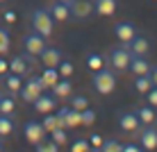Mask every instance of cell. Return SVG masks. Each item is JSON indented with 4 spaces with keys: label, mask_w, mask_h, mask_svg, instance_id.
I'll return each mask as SVG.
<instances>
[{
    "label": "cell",
    "mask_w": 157,
    "mask_h": 152,
    "mask_svg": "<svg viewBox=\"0 0 157 152\" xmlns=\"http://www.w3.org/2000/svg\"><path fill=\"white\" fill-rule=\"evenodd\" d=\"M91 86L98 95H109L116 89V70L114 68H98L94 70V77H91Z\"/></svg>",
    "instance_id": "cell-1"
},
{
    "label": "cell",
    "mask_w": 157,
    "mask_h": 152,
    "mask_svg": "<svg viewBox=\"0 0 157 152\" xmlns=\"http://www.w3.org/2000/svg\"><path fill=\"white\" fill-rule=\"evenodd\" d=\"M30 25L34 32H39L48 39V36L52 34V30H55V18L50 16L48 12V7H36L34 12L30 14Z\"/></svg>",
    "instance_id": "cell-2"
},
{
    "label": "cell",
    "mask_w": 157,
    "mask_h": 152,
    "mask_svg": "<svg viewBox=\"0 0 157 152\" xmlns=\"http://www.w3.org/2000/svg\"><path fill=\"white\" fill-rule=\"evenodd\" d=\"M130 59H132V52L125 43H118V46L109 48V52H107V61L116 73H125L130 66Z\"/></svg>",
    "instance_id": "cell-3"
},
{
    "label": "cell",
    "mask_w": 157,
    "mask_h": 152,
    "mask_svg": "<svg viewBox=\"0 0 157 152\" xmlns=\"http://www.w3.org/2000/svg\"><path fill=\"white\" fill-rule=\"evenodd\" d=\"M43 91H46V84H43L41 75H30V77L23 82V86H21L18 95H21V100H23V102L32 105V102H34Z\"/></svg>",
    "instance_id": "cell-4"
},
{
    "label": "cell",
    "mask_w": 157,
    "mask_h": 152,
    "mask_svg": "<svg viewBox=\"0 0 157 152\" xmlns=\"http://www.w3.org/2000/svg\"><path fill=\"white\" fill-rule=\"evenodd\" d=\"M68 12H71L73 20H89L94 18V0H71L68 2Z\"/></svg>",
    "instance_id": "cell-5"
},
{
    "label": "cell",
    "mask_w": 157,
    "mask_h": 152,
    "mask_svg": "<svg viewBox=\"0 0 157 152\" xmlns=\"http://www.w3.org/2000/svg\"><path fill=\"white\" fill-rule=\"evenodd\" d=\"M46 127H43V123L41 120H28V123H23V136L25 141H28L30 145H36V143H41V141H46Z\"/></svg>",
    "instance_id": "cell-6"
},
{
    "label": "cell",
    "mask_w": 157,
    "mask_h": 152,
    "mask_svg": "<svg viewBox=\"0 0 157 152\" xmlns=\"http://www.w3.org/2000/svg\"><path fill=\"white\" fill-rule=\"evenodd\" d=\"M43 48H46V36L39 34V32L32 30V32H28V34L23 36V50H25V52L39 57L41 52H43Z\"/></svg>",
    "instance_id": "cell-7"
},
{
    "label": "cell",
    "mask_w": 157,
    "mask_h": 152,
    "mask_svg": "<svg viewBox=\"0 0 157 152\" xmlns=\"http://www.w3.org/2000/svg\"><path fill=\"white\" fill-rule=\"evenodd\" d=\"M139 145H141V150H157V127H155V123H148V125L139 127Z\"/></svg>",
    "instance_id": "cell-8"
},
{
    "label": "cell",
    "mask_w": 157,
    "mask_h": 152,
    "mask_svg": "<svg viewBox=\"0 0 157 152\" xmlns=\"http://www.w3.org/2000/svg\"><path fill=\"white\" fill-rule=\"evenodd\" d=\"M137 34H139V30L132 20H118L114 25V36L118 39V43H130Z\"/></svg>",
    "instance_id": "cell-9"
},
{
    "label": "cell",
    "mask_w": 157,
    "mask_h": 152,
    "mask_svg": "<svg viewBox=\"0 0 157 152\" xmlns=\"http://www.w3.org/2000/svg\"><path fill=\"white\" fill-rule=\"evenodd\" d=\"M57 116H59V120H62V125L66 129H73V127H80V125H82V116H80V111L73 109L71 105L62 107V109L57 111Z\"/></svg>",
    "instance_id": "cell-10"
},
{
    "label": "cell",
    "mask_w": 157,
    "mask_h": 152,
    "mask_svg": "<svg viewBox=\"0 0 157 152\" xmlns=\"http://www.w3.org/2000/svg\"><path fill=\"white\" fill-rule=\"evenodd\" d=\"M139 127H141V123H139L137 113L134 111H121L118 113V129L125 134H137Z\"/></svg>",
    "instance_id": "cell-11"
},
{
    "label": "cell",
    "mask_w": 157,
    "mask_h": 152,
    "mask_svg": "<svg viewBox=\"0 0 157 152\" xmlns=\"http://www.w3.org/2000/svg\"><path fill=\"white\" fill-rule=\"evenodd\" d=\"M59 105L57 102V98L52 95V93H46V91H43V93L36 98L34 102H32V109L34 111H39V113H48V111H52L55 109V107Z\"/></svg>",
    "instance_id": "cell-12"
},
{
    "label": "cell",
    "mask_w": 157,
    "mask_h": 152,
    "mask_svg": "<svg viewBox=\"0 0 157 152\" xmlns=\"http://www.w3.org/2000/svg\"><path fill=\"white\" fill-rule=\"evenodd\" d=\"M125 46L130 48L132 55H139V57H148V52H150V39L144 36V34H137L130 43H125Z\"/></svg>",
    "instance_id": "cell-13"
},
{
    "label": "cell",
    "mask_w": 157,
    "mask_h": 152,
    "mask_svg": "<svg viewBox=\"0 0 157 152\" xmlns=\"http://www.w3.org/2000/svg\"><path fill=\"white\" fill-rule=\"evenodd\" d=\"M2 86H5V91H7V93L18 95L21 86H23V75H18V73H12V70H7V73L2 75Z\"/></svg>",
    "instance_id": "cell-14"
},
{
    "label": "cell",
    "mask_w": 157,
    "mask_h": 152,
    "mask_svg": "<svg viewBox=\"0 0 157 152\" xmlns=\"http://www.w3.org/2000/svg\"><path fill=\"white\" fill-rule=\"evenodd\" d=\"M62 50H59L57 46H46L43 48V52L39 55V61L43 64V66H57L59 61H62Z\"/></svg>",
    "instance_id": "cell-15"
},
{
    "label": "cell",
    "mask_w": 157,
    "mask_h": 152,
    "mask_svg": "<svg viewBox=\"0 0 157 152\" xmlns=\"http://www.w3.org/2000/svg\"><path fill=\"white\" fill-rule=\"evenodd\" d=\"M50 93L57 98V100H62V98H68L73 93V82L71 77H59L55 84L50 86Z\"/></svg>",
    "instance_id": "cell-16"
},
{
    "label": "cell",
    "mask_w": 157,
    "mask_h": 152,
    "mask_svg": "<svg viewBox=\"0 0 157 152\" xmlns=\"http://www.w3.org/2000/svg\"><path fill=\"white\" fill-rule=\"evenodd\" d=\"M9 70L12 73H18V75H30L32 66L28 64V59H25V52H21V55H14L12 59H9Z\"/></svg>",
    "instance_id": "cell-17"
},
{
    "label": "cell",
    "mask_w": 157,
    "mask_h": 152,
    "mask_svg": "<svg viewBox=\"0 0 157 152\" xmlns=\"http://www.w3.org/2000/svg\"><path fill=\"white\" fill-rule=\"evenodd\" d=\"M116 7H118L116 0H94V12H96V16H102V18L114 16Z\"/></svg>",
    "instance_id": "cell-18"
},
{
    "label": "cell",
    "mask_w": 157,
    "mask_h": 152,
    "mask_svg": "<svg viewBox=\"0 0 157 152\" xmlns=\"http://www.w3.org/2000/svg\"><path fill=\"white\" fill-rule=\"evenodd\" d=\"M48 12H50V16L57 20V23H64V20L71 18V12H68V5L66 2H59V0H55V2L48 5Z\"/></svg>",
    "instance_id": "cell-19"
},
{
    "label": "cell",
    "mask_w": 157,
    "mask_h": 152,
    "mask_svg": "<svg viewBox=\"0 0 157 152\" xmlns=\"http://www.w3.org/2000/svg\"><path fill=\"white\" fill-rule=\"evenodd\" d=\"M128 70L132 75H146V73H150V61L146 57H139V55H132V59H130V66Z\"/></svg>",
    "instance_id": "cell-20"
},
{
    "label": "cell",
    "mask_w": 157,
    "mask_h": 152,
    "mask_svg": "<svg viewBox=\"0 0 157 152\" xmlns=\"http://www.w3.org/2000/svg\"><path fill=\"white\" fill-rule=\"evenodd\" d=\"M134 113H137V118H139L141 125H148V123L157 120V111H155L153 105H139L137 109H134Z\"/></svg>",
    "instance_id": "cell-21"
},
{
    "label": "cell",
    "mask_w": 157,
    "mask_h": 152,
    "mask_svg": "<svg viewBox=\"0 0 157 152\" xmlns=\"http://www.w3.org/2000/svg\"><path fill=\"white\" fill-rule=\"evenodd\" d=\"M16 132V120L9 113H0V139H7Z\"/></svg>",
    "instance_id": "cell-22"
},
{
    "label": "cell",
    "mask_w": 157,
    "mask_h": 152,
    "mask_svg": "<svg viewBox=\"0 0 157 152\" xmlns=\"http://www.w3.org/2000/svg\"><path fill=\"white\" fill-rule=\"evenodd\" d=\"M134 91H137L139 95H146L150 89H153V80H150V75H134Z\"/></svg>",
    "instance_id": "cell-23"
},
{
    "label": "cell",
    "mask_w": 157,
    "mask_h": 152,
    "mask_svg": "<svg viewBox=\"0 0 157 152\" xmlns=\"http://www.w3.org/2000/svg\"><path fill=\"white\" fill-rule=\"evenodd\" d=\"M14 111H16V95L0 93V113H9V116H14Z\"/></svg>",
    "instance_id": "cell-24"
},
{
    "label": "cell",
    "mask_w": 157,
    "mask_h": 152,
    "mask_svg": "<svg viewBox=\"0 0 157 152\" xmlns=\"http://www.w3.org/2000/svg\"><path fill=\"white\" fill-rule=\"evenodd\" d=\"M84 61H86V68L94 73V70H98L105 66V57L100 55V52H96V50H91V52H86V57H84Z\"/></svg>",
    "instance_id": "cell-25"
},
{
    "label": "cell",
    "mask_w": 157,
    "mask_h": 152,
    "mask_svg": "<svg viewBox=\"0 0 157 152\" xmlns=\"http://www.w3.org/2000/svg\"><path fill=\"white\" fill-rule=\"evenodd\" d=\"M59 77H62V75H59L57 66H43V70H41V80H43V84H46V89H50V86L55 84Z\"/></svg>",
    "instance_id": "cell-26"
},
{
    "label": "cell",
    "mask_w": 157,
    "mask_h": 152,
    "mask_svg": "<svg viewBox=\"0 0 157 152\" xmlns=\"http://www.w3.org/2000/svg\"><path fill=\"white\" fill-rule=\"evenodd\" d=\"M43 127H46V132H52V129H57V127H64L62 120H59V116L57 113H52V111H48V113H43Z\"/></svg>",
    "instance_id": "cell-27"
},
{
    "label": "cell",
    "mask_w": 157,
    "mask_h": 152,
    "mask_svg": "<svg viewBox=\"0 0 157 152\" xmlns=\"http://www.w3.org/2000/svg\"><path fill=\"white\" fill-rule=\"evenodd\" d=\"M48 134H50V141H55L59 148L68 143V129L66 127H57V129H52V132H48Z\"/></svg>",
    "instance_id": "cell-28"
},
{
    "label": "cell",
    "mask_w": 157,
    "mask_h": 152,
    "mask_svg": "<svg viewBox=\"0 0 157 152\" xmlns=\"http://www.w3.org/2000/svg\"><path fill=\"white\" fill-rule=\"evenodd\" d=\"M9 48H12V39H9V32L5 25H0V55H7Z\"/></svg>",
    "instance_id": "cell-29"
},
{
    "label": "cell",
    "mask_w": 157,
    "mask_h": 152,
    "mask_svg": "<svg viewBox=\"0 0 157 152\" xmlns=\"http://www.w3.org/2000/svg\"><path fill=\"white\" fill-rule=\"evenodd\" d=\"M121 148H123L121 141H116V139H105V141H102V145H100V152H121Z\"/></svg>",
    "instance_id": "cell-30"
},
{
    "label": "cell",
    "mask_w": 157,
    "mask_h": 152,
    "mask_svg": "<svg viewBox=\"0 0 157 152\" xmlns=\"http://www.w3.org/2000/svg\"><path fill=\"white\" fill-rule=\"evenodd\" d=\"M57 70H59V75H62V77H71L73 70H75V66H73L71 59H62V61L57 64Z\"/></svg>",
    "instance_id": "cell-31"
},
{
    "label": "cell",
    "mask_w": 157,
    "mask_h": 152,
    "mask_svg": "<svg viewBox=\"0 0 157 152\" xmlns=\"http://www.w3.org/2000/svg\"><path fill=\"white\" fill-rule=\"evenodd\" d=\"M68 105H71L73 109L82 111V109H86V107L91 105V102H89V98H86V95H73L71 100H68Z\"/></svg>",
    "instance_id": "cell-32"
},
{
    "label": "cell",
    "mask_w": 157,
    "mask_h": 152,
    "mask_svg": "<svg viewBox=\"0 0 157 152\" xmlns=\"http://www.w3.org/2000/svg\"><path fill=\"white\" fill-rule=\"evenodd\" d=\"M71 150L73 152H89L91 145H89V139H75L71 143Z\"/></svg>",
    "instance_id": "cell-33"
},
{
    "label": "cell",
    "mask_w": 157,
    "mask_h": 152,
    "mask_svg": "<svg viewBox=\"0 0 157 152\" xmlns=\"http://www.w3.org/2000/svg\"><path fill=\"white\" fill-rule=\"evenodd\" d=\"M80 116H82V125H94L96 123V111L91 109V107L82 109V111H80Z\"/></svg>",
    "instance_id": "cell-34"
},
{
    "label": "cell",
    "mask_w": 157,
    "mask_h": 152,
    "mask_svg": "<svg viewBox=\"0 0 157 152\" xmlns=\"http://www.w3.org/2000/svg\"><path fill=\"white\" fill-rule=\"evenodd\" d=\"M34 148H36V152H57L59 145L55 143V141H50V143H43V141H41V143H36Z\"/></svg>",
    "instance_id": "cell-35"
},
{
    "label": "cell",
    "mask_w": 157,
    "mask_h": 152,
    "mask_svg": "<svg viewBox=\"0 0 157 152\" xmlns=\"http://www.w3.org/2000/svg\"><path fill=\"white\" fill-rule=\"evenodd\" d=\"M102 141H105V139H102L100 136V134H91V136H89V145H91V150H98L100 152V145H102Z\"/></svg>",
    "instance_id": "cell-36"
},
{
    "label": "cell",
    "mask_w": 157,
    "mask_h": 152,
    "mask_svg": "<svg viewBox=\"0 0 157 152\" xmlns=\"http://www.w3.org/2000/svg\"><path fill=\"white\" fill-rule=\"evenodd\" d=\"M146 98H148V105H153V107H157V86L153 84V89L146 93Z\"/></svg>",
    "instance_id": "cell-37"
},
{
    "label": "cell",
    "mask_w": 157,
    "mask_h": 152,
    "mask_svg": "<svg viewBox=\"0 0 157 152\" xmlns=\"http://www.w3.org/2000/svg\"><path fill=\"white\" fill-rule=\"evenodd\" d=\"M2 18H5V23H16V18H18V16H16L14 9H7V12L2 14Z\"/></svg>",
    "instance_id": "cell-38"
},
{
    "label": "cell",
    "mask_w": 157,
    "mask_h": 152,
    "mask_svg": "<svg viewBox=\"0 0 157 152\" xmlns=\"http://www.w3.org/2000/svg\"><path fill=\"white\" fill-rule=\"evenodd\" d=\"M137 150H141L139 143H123V148H121V152H137Z\"/></svg>",
    "instance_id": "cell-39"
},
{
    "label": "cell",
    "mask_w": 157,
    "mask_h": 152,
    "mask_svg": "<svg viewBox=\"0 0 157 152\" xmlns=\"http://www.w3.org/2000/svg\"><path fill=\"white\" fill-rule=\"evenodd\" d=\"M9 70V61L5 59V55H0V75H5Z\"/></svg>",
    "instance_id": "cell-40"
},
{
    "label": "cell",
    "mask_w": 157,
    "mask_h": 152,
    "mask_svg": "<svg viewBox=\"0 0 157 152\" xmlns=\"http://www.w3.org/2000/svg\"><path fill=\"white\" fill-rule=\"evenodd\" d=\"M148 75H150V80H153V84L157 86V66H150V73Z\"/></svg>",
    "instance_id": "cell-41"
},
{
    "label": "cell",
    "mask_w": 157,
    "mask_h": 152,
    "mask_svg": "<svg viewBox=\"0 0 157 152\" xmlns=\"http://www.w3.org/2000/svg\"><path fill=\"white\" fill-rule=\"evenodd\" d=\"M2 148H5V145H2V139H0V152H2Z\"/></svg>",
    "instance_id": "cell-42"
},
{
    "label": "cell",
    "mask_w": 157,
    "mask_h": 152,
    "mask_svg": "<svg viewBox=\"0 0 157 152\" xmlns=\"http://www.w3.org/2000/svg\"><path fill=\"white\" fill-rule=\"evenodd\" d=\"M59 2H66V5H68V2H71V0H59Z\"/></svg>",
    "instance_id": "cell-43"
},
{
    "label": "cell",
    "mask_w": 157,
    "mask_h": 152,
    "mask_svg": "<svg viewBox=\"0 0 157 152\" xmlns=\"http://www.w3.org/2000/svg\"><path fill=\"white\" fill-rule=\"evenodd\" d=\"M0 2H7V0H0Z\"/></svg>",
    "instance_id": "cell-44"
}]
</instances>
